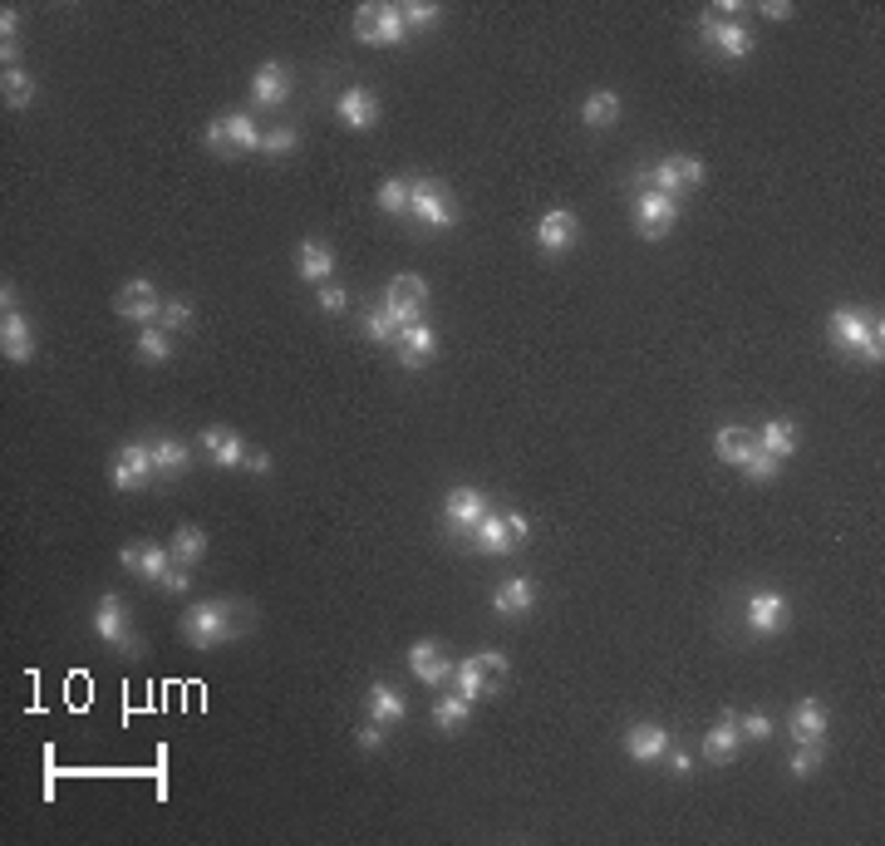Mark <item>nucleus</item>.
I'll return each instance as SVG.
<instances>
[{
	"label": "nucleus",
	"instance_id": "34",
	"mask_svg": "<svg viewBox=\"0 0 885 846\" xmlns=\"http://www.w3.org/2000/svg\"><path fill=\"white\" fill-rule=\"evenodd\" d=\"M468 714H472V704L463 694H443V699L433 704V724L443 728V733H458V728L468 724Z\"/></svg>",
	"mask_w": 885,
	"mask_h": 846
},
{
	"label": "nucleus",
	"instance_id": "53",
	"mask_svg": "<svg viewBox=\"0 0 885 846\" xmlns=\"http://www.w3.org/2000/svg\"><path fill=\"white\" fill-rule=\"evenodd\" d=\"M664 758H669V773H674V778H684V773L694 768V758H689L684 748H679V753H664Z\"/></svg>",
	"mask_w": 885,
	"mask_h": 846
},
{
	"label": "nucleus",
	"instance_id": "49",
	"mask_svg": "<svg viewBox=\"0 0 885 846\" xmlns=\"http://www.w3.org/2000/svg\"><path fill=\"white\" fill-rule=\"evenodd\" d=\"M674 163H679V182H684V187H704L708 168L699 163V158H674Z\"/></svg>",
	"mask_w": 885,
	"mask_h": 846
},
{
	"label": "nucleus",
	"instance_id": "27",
	"mask_svg": "<svg viewBox=\"0 0 885 846\" xmlns=\"http://www.w3.org/2000/svg\"><path fill=\"white\" fill-rule=\"evenodd\" d=\"M738 743H743V733H738V714H728L723 724H713L704 733V758H708V763H728V758L738 753Z\"/></svg>",
	"mask_w": 885,
	"mask_h": 846
},
{
	"label": "nucleus",
	"instance_id": "28",
	"mask_svg": "<svg viewBox=\"0 0 885 846\" xmlns=\"http://www.w3.org/2000/svg\"><path fill=\"white\" fill-rule=\"evenodd\" d=\"M148 448H153V468H158V473H168V478H182V473H187V463H192L182 438H153Z\"/></svg>",
	"mask_w": 885,
	"mask_h": 846
},
{
	"label": "nucleus",
	"instance_id": "8",
	"mask_svg": "<svg viewBox=\"0 0 885 846\" xmlns=\"http://www.w3.org/2000/svg\"><path fill=\"white\" fill-rule=\"evenodd\" d=\"M158 468H153V448L148 443H123L114 453V468H109V483L118 492H138V487H148Z\"/></svg>",
	"mask_w": 885,
	"mask_h": 846
},
{
	"label": "nucleus",
	"instance_id": "48",
	"mask_svg": "<svg viewBox=\"0 0 885 846\" xmlns=\"http://www.w3.org/2000/svg\"><path fill=\"white\" fill-rule=\"evenodd\" d=\"M345 305H350V291H345V286H320V310H325V315H340Z\"/></svg>",
	"mask_w": 885,
	"mask_h": 846
},
{
	"label": "nucleus",
	"instance_id": "20",
	"mask_svg": "<svg viewBox=\"0 0 885 846\" xmlns=\"http://www.w3.org/2000/svg\"><path fill=\"white\" fill-rule=\"evenodd\" d=\"M335 114H340L345 128H374V123H379V99L354 84V89H345V94L335 99Z\"/></svg>",
	"mask_w": 885,
	"mask_h": 846
},
{
	"label": "nucleus",
	"instance_id": "43",
	"mask_svg": "<svg viewBox=\"0 0 885 846\" xmlns=\"http://www.w3.org/2000/svg\"><path fill=\"white\" fill-rule=\"evenodd\" d=\"M158 325L173 335V330H187L192 325V301H182V296H173V301H163V315H158Z\"/></svg>",
	"mask_w": 885,
	"mask_h": 846
},
{
	"label": "nucleus",
	"instance_id": "42",
	"mask_svg": "<svg viewBox=\"0 0 885 846\" xmlns=\"http://www.w3.org/2000/svg\"><path fill=\"white\" fill-rule=\"evenodd\" d=\"M777 468H782V458H772V453H763V448H753V453L743 458V473H748L753 483H772Z\"/></svg>",
	"mask_w": 885,
	"mask_h": 846
},
{
	"label": "nucleus",
	"instance_id": "55",
	"mask_svg": "<svg viewBox=\"0 0 885 846\" xmlns=\"http://www.w3.org/2000/svg\"><path fill=\"white\" fill-rule=\"evenodd\" d=\"M763 15H767V20H787V15H792V5H787V0H767Z\"/></svg>",
	"mask_w": 885,
	"mask_h": 846
},
{
	"label": "nucleus",
	"instance_id": "26",
	"mask_svg": "<svg viewBox=\"0 0 885 846\" xmlns=\"http://www.w3.org/2000/svg\"><path fill=\"white\" fill-rule=\"evenodd\" d=\"M531 605H536V586H531L527 576L502 581V586H497V596H492V610H497V615H527Z\"/></svg>",
	"mask_w": 885,
	"mask_h": 846
},
{
	"label": "nucleus",
	"instance_id": "35",
	"mask_svg": "<svg viewBox=\"0 0 885 846\" xmlns=\"http://www.w3.org/2000/svg\"><path fill=\"white\" fill-rule=\"evenodd\" d=\"M374 202H379L384 217H404L409 212V178H384L379 192H374Z\"/></svg>",
	"mask_w": 885,
	"mask_h": 846
},
{
	"label": "nucleus",
	"instance_id": "33",
	"mask_svg": "<svg viewBox=\"0 0 885 846\" xmlns=\"http://www.w3.org/2000/svg\"><path fill=\"white\" fill-rule=\"evenodd\" d=\"M763 453H772V458H792L797 453V428L787 419H767L763 423V443H758Z\"/></svg>",
	"mask_w": 885,
	"mask_h": 846
},
{
	"label": "nucleus",
	"instance_id": "36",
	"mask_svg": "<svg viewBox=\"0 0 885 846\" xmlns=\"http://www.w3.org/2000/svg\"><path fill=\"white\" fill-rule=\"evenodd\" d=\"M168 355H173V335H168L163 325H143V335H138V360L163 364Z\"/></svg>",
	"mask_w": 885,
	"mask_h": 846
},
{
	"label": "nucleus",
	"instance_id": "46",
	"mask_svg": "<svg viewBox=\"0 0 885 846\" xmlns=\"http://www.w3.org/2000/svg\"><path fill=\"white\" fill-rule=\"evenodd\" d=\"M295 148V128H271V133H261V153H271V158H286Z\"/></svg>",
	"mask_w": 885,
	"mask_h": 846
},
{
	"label": "nucleus",
	"instance_id": "18",
	"mask_svg": "<svg viewBox=\"0 0 885 846\" xmlns=\"http://www.w3.org/2000/svg\"><path fill=\"white\" fill-rule=\"evenodd\" d=\"M364 709H369V719L379 728L389 724H404V714H409V704H404V694L389 684V679H374L369 684V694H364Z\"/></svg>",
	"mask_w": 885,
	"mask_h": 846
},
{
	"label": "nucleus",
	"instance_id": "16",
	"mask_svg": "<svg viewBox=\"0 0 885 846\" xmlns=\"http://www.w3.org/2000/svg\"><path fill=\"white\" fill-rule=\"evenodd\" d=\"M286 99H291V69L266 60L251 74V104H256V109H281Z\"/></svg>",
	"mask_w": 885,
	"mask_h": 846
},
{
	"label": "nucleus",
	"instance_id": "6",
	"mask_svg": "<svg viewBox=\"0 0 885 846\" xmlns=\"http://www.w3.org/2000/svg\"><path fill=\"white\" fill-rule=\"evenodd\" d=\"M704 45L718 50V55H728V60H748V55H753V30H748L743 20L713 15V5H708L704 10Z\"/></svg>",
	"mask_w": 885,
	"mask_h": 846
},
{
	"label": "nucleus",
	"instance_id": "9",
	"mask_svg": "<svg viewBox=\"0 0 885 846\" xmlns=\"http://www.w3.org/2000/svg\"><path fill=\"white\" fill-rule=\"evenodd\" d=\"M0 301H5V310H0V350H5V360L10 364H25L30 355H35V335H30L20 305H15V296H10V286L0 291Z\"/></svg>",
	"mask_w": 885,
	"mask_h": 846
},
{
	"label": "nucleus",
	"instance_id": "32",
	"mask_svg": "<svg viewBox=\"0 0 885 846\" xmlns=\"http://www.w3.org/2000/svg\"><path fill=\"white\" fill-rule=\"evenodd\" d=\"M227 153H261V128L251 123V114H227Z\"/></svg>",
	"mask_w": 885,
	"mask_h": 846
},
{
	"label": "nucleus",
	"instance_id": "4",
	"mask_svg": "<svg viewBox=\"0 0 885 846\" xmlns=\"http://www.w3.org/2000/svg\"><path fill=\"white\" fill-rule=\"evenodd\" d=\"M409 212L433 232H448L458 222V207L438 178H409Z\"/></svg>",
	"mask_w": 885,
	"mask_h": 846
},
{
	"label": "nucleus",
	"instance_id": "45",
	"mask_svg": "<svg viewBox=\"0 0 885 846\" xmlns=\"http://www.w3.org/2000/svg\"><path fill=\"white\" fill-rule=\"evenodd\" d=\"M399 10H404V25H409V30H423V25L438 20V5H433V0H404Z\"/></svg>",
	"mask_w": 885,
	"mask_h": 846
},
{
	"label": "nucleus",
	"instance_id": "51",
	"mask_svg": "<svg viewBox=\"0 0 885 846\" xmlns=\"http://www.w3.org/2000/svg\"><path fill=\"white\" fill-rule=\"evenodd\" d=\"M187 586H192V576H187V566H177V561H173V571H168V581H163V591H177V596H182Z\"/></svg>",
	"mask_w": 885,
	"mask_h": 846
},
{
	"label": "nucleus",
	"instance_id": "24",
	"mask_svg": "<svg viewBox=\"0 0 885 846\" xmlns=\"http://www.w3.org/2000/svg\"><path fill=\"white\" fill-rule=\"evenodd\" d=\"M758 448V433L753 428H743V423H728V428H718V438H713V453L723 458V463H733V468H743V458Z\"/></svg>",
	"mask_w": 885,
	"mask_h": 846
},
{
	"label": "nucleus",
	"instance_id": "7",
	"mask_svg": "<svg viewBox=\"0 0 885 846\" xmlns=\"http://www.w3.org/2000/svg\"><path fill=\"white\" fill-rule=\"evenodd\" d=\"M487 512H492V507H487V497H482L477 487H453V492L443 497V522H448L453 537H468L472 542V532H477V522H482Z\"/></svg>",
	"mask_w": 885,
	"mask_h": 846
},
{
	"label": "nucleus",
	"instance_id": "23",
	"mask_svg": "<svg viewBox=\"0 0 885 846\" xmlns=\"http://www.w3.org/2000/svg\"><path fill=\"white\" fill-rule=\"evenodd\" d=\"M295 271H300V281L325 286L330 271H335V251H330L325 242H300V251H295Z\"/></svg>",
	"mask_w": 885,
	"mask_h": 846
},
{
	"label": "nucleus",
	"instance_id": "38",
	"mask_svg": "<svg viewBox=\"0 0 885 846\" xmlns=\"http://www.w3.org/2000/svg\"><path fill=\"white\" fill-rule=\"evenodd\" d=\"M0 94H5V104H10V109H25V104L35 99V79H30L25 69H5Z\"/></svg>",
	"mask_w": 885,
	"mask_h": 846
},
{
	"label": "nucleus",
	"instance_id": "15",
	"mask_svg": "<svg viewBox=\"0 0 885 846\" xmlns=\"http://www.w3.org/2000/svg\"><path fill=\"white\" fill-rule=\"evenodd\" d=\"M409 669H413V679L428 684V689H443V684L453 679V665H448V655H443L438 640H413L409 645Z\"/></svg>",
	"mask_w": 885,
	"mask_h": 846
},
{
	"label": "nucleus",
	"instance_id": "12",
	"mask_svg": "<svg viewBox=\"0 0 885 846\" xmlns=\"http://www.w3.org/2000/svg\"><path fill=\"white\" fill-rule=\"evenodd\" d=\"M114 310L123 315V320L158 325V315H163V296H158V286H153V281H128V286L114 296Z\"/></svg>",
	"mask_w": 885,
	"mask_h": 846
},
{
	"label": "nucleus",
	"instance_id": "19",
	"mask_svg": "<svg viewBox=\"0 0 885 846\" xmlns=\"http://www.w3.org/2000/svg\"><path fill=\"white\" fill-rule=\"evenodd\" d=\"M399 360H404V369H423V364L438 355V335H433V325H409V330H399Z\"/></svg>",
	"mask_w": 885,
	"mask_h": 846
},
{
	"label": "nucleus",
	"instance_id": "30",
	"mask_svg": "<svg viewBox=\"0 0 885 846\" xmlns=\"http://www.w3.org/2000/svg\"><path fill=\"white\" fill-rule=\"evenodd\" d=\"M168 551H173L177 566H197V561L207 556V532H202V527H177Z\"/></svg>",
	"mask_w": 885,
	"mask_h": 846
},
{
	"label": "nucleus",
	"instance_id": "22",
	"mask_svg": "<svg viewBox=\"0 0 885 846\" xmlns=\"http://www.w3.org/2000/svg\"><path fill=\"white\" fill-rule=\"evenodd\" d=\"M202 448H207V458L217 463V468H241L246 463V443L236 438L232 428H202Z\"/></svg>",
	"mask_w": 885,
	"mask_h": 846
},
{
	"label": "nucleus",
	"instance_id": "52",
	"mask_svg": "<svg viewBox=\"0 0 885 846\" xmlns=\"http://www.w3.org/2000/svg\"><path fill=\"white\" fill-rule=\"evenodd\" d=\"M359 748H369V753H374V748H384V728H379V724L359 728Z\"/></svg>",
	"mask_w": 885,
	"mask_h": 846
},
{
	"label": "nucleus",
	"instance_id": "39",
	"mask_svg": "<svg viewBox=\"0 0 885 846\" xmlns=\"http://www.w3.org/2000/svg\"><path fill=\"white\" fill-rule=\"evenodd\" d=\"M168 571H173V551H168V546H143L138 576H143V581H153V586H163V581H168Z\"/></svg>",
	"mask_w": 885,
	"mask_h": 846
},
{
	"label": "nucleus",
	"instance_id": "44",
	"mask_svg": "<svg viewBox=\"0 0 885 846\" xmlns=\"http://www.w3.org/2000/svg\"><path fill=\"white\" fill-rule=\"evenodd\" d=\"M477 669H482V684L497 689V684L507 679V655H502V650H482V655H477Z\"/></svg>",
	"mask_w": 885,
	"mask_h": 846
},
{
	"label": "nucleus",
	"instance_id": "13",
	"mask_svg": "<svg viewBox=\"0 0 885 846\" xmlns=\"http://www.w3.org/2000/svg\"><path fill=\"white\" fill-rule=\"evenodd\" d=\"M94 630H99V640L104 645H114V650H133V630H128V605L123 596H99L94 605Z\"/></svg>",
	"mask_w": 885,
	"mask_h": 846
},
{
	"label": "nucleus",
	"instance_id": "31",
	"mask_svg": "<svg viewBox=\"0 0 885 846\" xmlns=\"http://www.w3.org/2000/svg\"><path fill=\"white\" fill-rule=\"evenodd\" d=\"M615 119H620V94L595 89V94L586 99V109H581V123H586V128H610Z\"/></svg>",
	"mask_w": 885,
	"mask_h": 846
},
{
	"label": "nucleus",
	"instance_id": "29",
	"mask_svg": "<svg viewBox=\"0 0 885 846\" xmlns=\"http://www.w3.org/2000/svg\"><path fill=\"white\" fill-rule=\"evenodd\" d=\"M635 182L645 187V192H664V197H679V163L674 158H664V163H654V168H640L635 173Z\"/></svg>",
	"mask_w": 885,
	"mask_h": 846
},
{
	"label": "nucleus",
	"instance_id": "10",
	"mask_svg": "<svg viewBox=\"0 0 885 846\" xmlns=\"http://www.w3.org/2000/svg\"><path fill=\"white\" fill-rule=\"evenodd\" d=\"M635 227H640V237H649V242H659L674 222H679V197H664V192H640L635 197Z\"/></svg>",
	"mask_w": 885,
	"mask_h": 846
},
{
	"label": "nucleus",
	"instance_id": "40",
	"mask_svg": "<svg viewBox=\"0 0 885 846\" xmlns=\"http://www.w3.org/2000/svg\"><path fill=\"white\" fill-rule=\"evenodd\" d=\"M453 684H458V694H463L468 704H477V699H487V684H482V669H477V655H472V660H463V665L453 669Z\"/></svg>",
	"mask_w": 885,
	"mask_h": 846
},
{
	"label": "nucleus",
	"instance_id": "14",
	"mask_svg": "<svg viewBox=\"0 0 885 846\" xmlns=\"http://www.w3.org/2000/svg\"><path fill=\"white\" fill-rule=\"evenodd\" d=\"M787 620H792V605L787 596H777V591H758V596H748V630L753 635H782L787 630Z\"/></svg>",
	"mask_w": 885,
	"mask_h": 846
},
{
	"label": "nucleus",
	"instance_id": "21",
	"mask_svg": "<svg viewBox=\"0 0 885 846\" xmlns=\"http://www.w3.org/2000/svg\"><path fill=\"white\" fill-rule=\"evenodd\" d=\"M625 753H630L635 763L664 758V753H669V728L664 724H635L630 733H625Z\"/></svg>",
	"mask_w": 885,
	"mask_h": 846
},
{
	"label": "nucleus",
	"instance_id": "56",
	"mask_svg": "<svg viewBox=\"0 0 885 846\" xmlns=\"http://www.w3.org/2000/svg\"><path fill=\"white\" fill-rule=\"evenodd\" d=\"M246 468H251V473H271V458H266V453H246Z\"/></svg>",
	"mask_w": 885,
	"mask_h": 846
},
{
	"label": "nucleus",
	"instance_id": "1",
	"mask_svg": "<svg viewBox=\"0 0 885 846\" xmlns=\"http://www.w3.org/2000/svg\"><path fill=\"white\" fill-rule=\"evenodd\" d=\"M826 335H831V345L836 350H846V355H861L866 364H881L885 360V325L881 315H866V310H856V305H846V310H836L831 320H826Z\"/></svg>",
	"mask_w": 885,
	"mask_h": 846
},
{
	"label": "nucleus",
	"instance_id": "25",
	"mask_svg": "<svg viewBox=\"0 0 885 846\" xmlns=\"http://www.w3.org/2000/svg\"><path fill=\"white\" fill-rule=\"evenodd\" d=\"M792 738H797V743H822L826 738L822 699H797V709H792Z\"/></svg>",
	"mask_w": 885,
	"mask_h": 846
},
{
	"label": "nucleus",
	"instance_id": "3",
	"mask_svg": "<svg viewBox=\"0 0 885 846\" xmlns=\"http://www.w3.org/2000/svg\"><path fill=\"white\" fill-rule=\"evenodd\" d=\"M354 40L359 45H404L409 40V25H404V10L399 5H359L354 10Z\"/></svg>",
	"mask_w": 885,
	"mask_h": 846
},
{
	"label": "nucleus",
	"instance_id": "54",
	"mask_svg": "<svg viewBox=\"0 0 885 846\" xmlns=\"http://www.w3.org/2000/svg\"><path fill=\"white\" fill-rule=\"evenodd\" d=\"M138 561H143V546H123V551H118V566H123V571H138Z\"/></svg>",
	"mask_w": 885,
	"mask_h": 846
},
{
	"label": "nucleus",
	"instance_id": "41",
	"mask_svg": "<svg viewBox=\"0 0 885 846\" xmlns=\"http://www.w3.org/2000/svg\"><path fill=\"white\" fill-rule=\"evenodd\" d=\"M787 768H792V778H812V773L822 768V743H797Z\"/></svg>",
	"mask_w": 885,
	"mask_h": 846
},
{
	"label": "nucleus",
	"instance_id": "17",
	"mask_svg": "<svg viewBox=\"0 0 885 846\" xmlns=\"http://www.w3.org/2000/svg\"><path fill=\"white\" fill-rule=\"evenodd\" d=\"M576 212L571 207H551L541 222H536V246L546 251V256H561V251H571V242H576Z\"/></svg>",
	"mask_w": 885,
	"mask_h": 846
},
{
	"label": "nucleus",
	"instance_id": "5",
	"mask_svg": "<svg viewBox=\"0 0 885 846\" xmlns=\"http://www.w3.org/2000/svg\"><path fill=\"white\" fill-rule=\"evenodd\" d=\"M527 532H531V522L522 512H487L477 522V532H472V546L487 551V556H507V551H517V546L527 542Z\"/></svg>",
	"mask_w": 885,
	"mask_h": 846
},
{
	"label": "nucleus",
	"instance_id": "37",
	"mask_svg": "<svg viewBox=\"0 0 885 846\" xmlns=\"http://www.w3.org/2000/svg\"><path fill=\"white\" fill-rule=\"evenodd\" d=\"M364 335H369L374 345H394V340H399V320H394V310H389V305H374V310L364 315Z\"/></svg>",
	"mask_w": 885,
	"mask_h": 846
},
{
	"label": "nucleus",
	"instance_id": "47",
	"mask_svg": "<svg viewBox=\"0 0 885 846\" xmlns=\"http://www.w3.org/2000/svg\"><path fill=\"white\" fill-rule=\"evenodd\" d=\"M738 733L753 738V743H767V738H772V719H767V714H743V719H738Z\"/></svg>",
	"mask_w": 885,
	"mask_h": 846
},
{
	"label": "nucleus",
	"instance_id": "2",
	"mask_svg": "<svg viewBox=\"0 0 885 846\" xmlns=\"http://www.w3.org/2000/svg\"><path fill=\"white\" fill-rule=\"evenodd\" d=\"M236 615H241V610H236L232 601H202L182 615V635H187V645L212 650V645L241 635V620H236Z\"/></svg>",
	"mask_w": 885,
	"mask_h": 846
},
{
	"label": "nucleus",
	"instance_id": "50",
	"mask_svg": "<svg viewBox=\"0 0 885 846\" xmlns=\"http://www.w3.org/2000/svg\"><path fill=\"white\" fill-rule=\"evenodd\" d=\"M202 138H207V148H217V153H227V123H222V119H212V123H207V133H202Z\"/></svg>",
	"mask_w": 885,
	"mask_h": 846
},
{
	"label": "nucleus",
	"instance_id": "11",
	"mask_svg": "<svg viewBox=\"0 0 885 846\" xmlns=\"http://www.w3.org/2000/svg\"><path fill=\"white\" fill-rule=\"evenodd\" d=\"M384 305L394 310L399 330H409V325L423 320V310H428V286H423L418 276H394L389 291H384Z\"/></svg>",
	"mask_w": 885,
	"mask_h": 846
}]
</instances>
